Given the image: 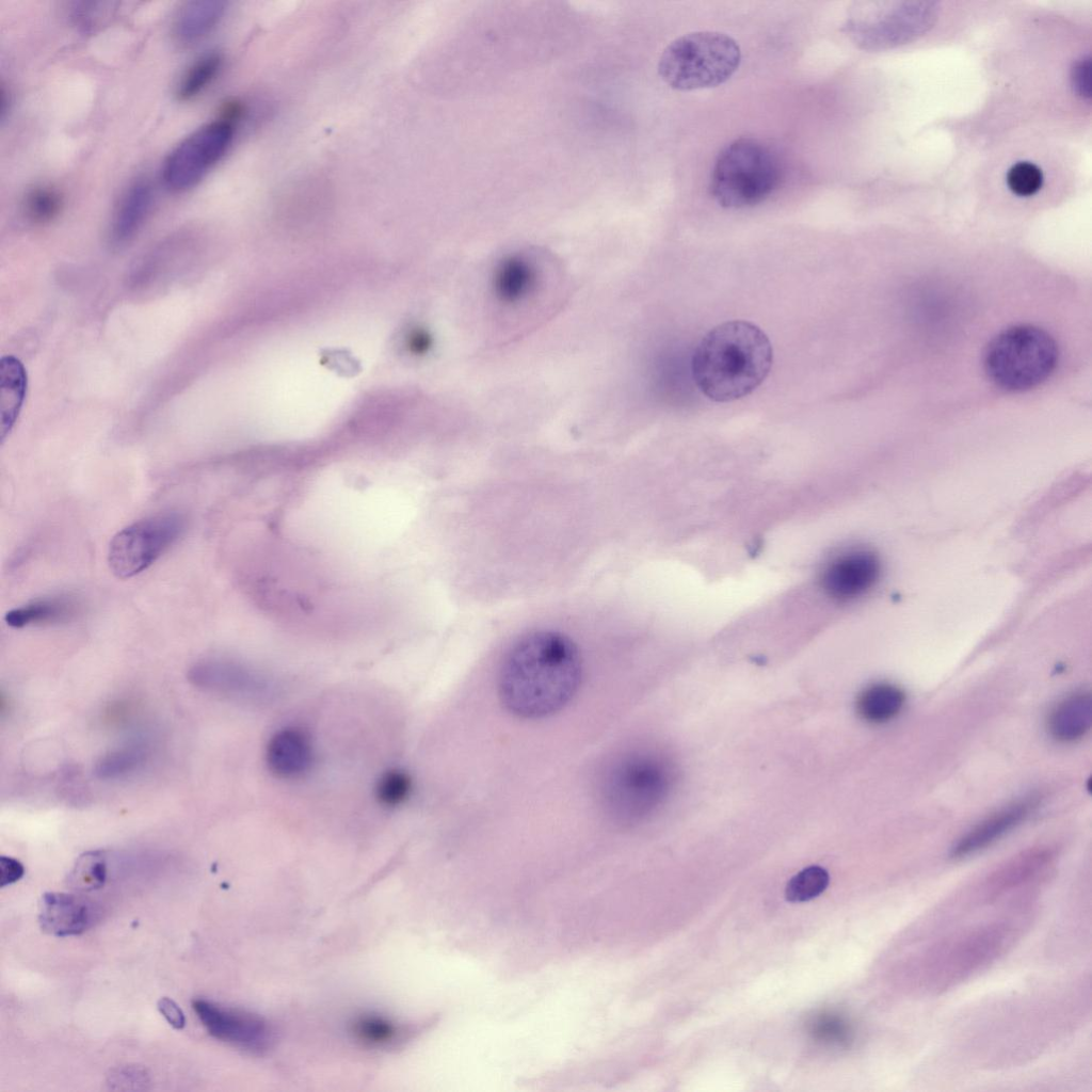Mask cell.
Wrapping results in <instances>:
<instances>
[{
	"label": "cell",
	"instance_id": "obj_1",
	"mask_svg": "<svg viewBox=\"0 0 1092 1092\" xmlns=\"http://www.w3.org/2000/svg\"><path fill=\"white\" fill-rule=\"evenodd\" d=\"M582 660L564 633L536 629L508 651L498 676L499 697L513 714L541 719L561 710L576 694Z\"/></svg>",
	"mask_w": 1092,
	"mask_h": 1092
},
{
	"label": "cell",
	"instance_id": "obj_2",
	"mask_svg": "<svg viewBox=\"0 0 1092 1092\" xmlns=\"http://www.w3.org/2000/svg\"><path fill=\"white\" fill-rule=\"evenodd\" d=\"M773 348L766 333L745 320H730L707 332L694 349L691 374L698 390L716 402L753 392L768 376Z\"/></svg>",
	"mask_w": 1092,
	"mask_h": 1092
},
{
	"label": "cell",
	"instance_id": "obj_3",
	"mask_svg": "<svg viewBox=\"0 0 1092 1092\" xmlns=\"http://www.w3.org/2000/svg\"><path fill=\"white\" fill-rule=\"evenodd\" d=\"M1059 360L1055 338L1033 324H1016L995 335L983 353L986 378L1009 392L1031 390L1046 382Z\"/></svg>",
	"mask_w": 1092,
	"mask_h": 1092
},
{
	"label": "cell",
	"instance_id": "obj_4",
	"mask_svg": "<svg viewBox=\"0 0 1092 1092\" xmlns=\"http://www.w3.org/2000/svg\"><path fill=\"white\" fill-rule=\"evenodd\" d=\"M740 62V47L732 36L696 31L677 37L665 47L658 73L672 89L693 91L726 82Z\"/></svg>",
	"mask_w": 1092,
	"mask_h": 1092
},
{
	"label": "cell",
	"instance_id": "obj_5",
	"mask_svg": "<svg viewBox=\"0 0 1092 1092\" xmlns=\"http://www.w3.org/2000/svg\"><path fill=\"white\" fill-rule=\"evenodd\" d=\"M781 166L774 152L752 138H740L718 155L710 177V193L723 208L755 206L780 183Z\"/></svg>",
	"mask_w": 1092,
	"mask_h": 1092
},
{
	"label": "cell",
	"instance_id": "obj_6",
	"mask_svg": "<svg viewBox=\"0 0 1092 1092\" xmlns=\"http://www.w3.org/2000/svg\"><path fill=\"white\" fill-rule=\"evenodd\" d=\"M668 787L669 773L662 760L649 753L630 752L617 756L606 769L601 800L612 819L632 824L654 810Z\"/></svg>",
	"mask_w": 1092,
	"mask_h": 1092
},
{
	"label": "cell",
	"instance_id": "obj_7",
	"mask_svg": "<svg viewBox=\"0 0 1092 1092\" xmlns=\"http://www.w3.org/2000/svg\"><path fill=\"white\" fill-rule=\"evenodd\" d=\"M241 116L237 108L224 106L216 119L183 139L163 163L165 186L182 192L197 184L227 152Z\"/></svg>",
	"mask_w": 1092,
	"mask_h": 1092
},
{
	"label": "cell",
	"instance_id": "obj_8",
	"mask_svg": "<svg viewBox=\"0 0 1092 1092\" xmlns=\"http://www.w3.org/2000/svg\"><path fill=\"white\" fill-rule=\"evenodd\" d=\"M186 525V517L181 513L171 511L126 526L110 541V569L121 579L142 573L178 541Z\"/></svg>",
	"mask_w": 1092,
	"mask_h": 1092
},
{
	"label": "cell",
	"instance_id": "obj_9",
	"mask_svg": "<svg viewBox=\"0 0 1092 1092\" xmlns=\"http://www.w3.org/2000/svg\"><path fill=\"white\" fill-rule=\"evenodd\" d=\"M192 1008L208 1033L220 1041L256 1054L273 1043L271 1026L258 1015L199 998Z\"/></svg>",
	"mask_w": 1092,
	"mask_h": 1092
},
{
	"label": "cell",
	"instance_id": "obj_10",
	"mask_svg": "<svg viewBox=\"0 0 1092 1092\" xmlns=\"http://www.w3.org/2000/svg\"><path fill=\"white\" fill-rule=\"evenodd\" d=\"M881 572L879 558L862 548L847 550L824 566L820 583L824 592L837 600L863 596L877 583Z\"/></svg>",
	"mask_w": 1092,
	"mask_h": 1092
},
{
	"label": "cell",
	"instance_id": "obj_11",
	"mask_svg": "<svg viewBox=\"0 0 1092 1092\" xmlns=\"http://www.w3.org/2000/svg\"><path fill=\"white\" fill-rule=\"evenodd\" d=\"M1040 804L1041 797L1032 793L989 815L954 844L950 851L951 857L963 858L987 848L1025 822Z\"/></svg>",
	"mask_w": 1092,
	"mask_h": 1092
},
{
	"label": "cell",
	"instance_id": "obj_12",
	"mask_svg": "<svg viewBox=\"0 0 1092 1092\" xmlns=\"http://www.w3.org/2000/svg\"><path fill=\"white\" fill-rule=\"evenodd\" d=\"M99 909L87 898L68 893L48 892L42 896L38 924L45 933L65 937L89 930L99 918Z\"/></svg>",
	"mask_w": 1092,
	"mask_h": 1092
},
{
	"label": "cell",
	"instance_id": "obj_13",
	"mask_svg": "<svg viewBox=\"0 0 1092 1092\" xmlns=\"http://www.w3.org/2000/svg\"><path fill=\"white\" fill-rule=\"evenodd\" d=\"M269 770L279 778L293 780L306 774L314 764V748L308 734L295 726L278 729L266 750Z\"/></svg>",
	"mask_w": 1092,
	"mask_h": 1092
},
{
	"label": "cell",
	"instance_id": "obj_14",
	"mask_svg": "<svg viewBox=\"0 0 1092 1092\" xmlns=\"http://www.w3.org/2000/svg\"><path fill=\"white\" fill-rule=\"evenodd\" d=\"M191 677L195 682L248 696L267 695L271 688L266 676L240 663L223 659L198 662L192 669Z\"/></svg>",
	"mask_w": 1092,
	"mask_h": 1092
},
{
	"label": "cell",
	"instance_id": "obj_15",
	"mask_svg": "<svg viewBox=\"0 0 1092 1092\" xmlns=\"http://www.w3.org/2000/svg\"><path fill=\"white\" fill-rule=\"evenodd\" d=\"M151 203V186L144 178H139L127 187L111 222L110 238L114 244H125L134 237L148 215Z\"/></svg>",
	"mask_w": 1092,
	"mask_h": 1092
},
{
	"label": "cell",
	"instance_id": "obj_16",
	"mask_svg": "<svg viewBox=\"0 0 1092 1092\" xmlns=\"http://www.w3.org/2000/svg\"><path fill=\"white\" fill-rule=\"evenodd\" d=\"M1092 701L1088 691H1076L1062 698L1049 712L1047 729L1060 742H1074L1090 730Z\"/></svg>",
	"mask_w": 1092,
	"mask_h": 1092
},
{
	"label": "cell",
	"instance_id": "obj_17",
	"mask_svg": "<svg viewBox=\"0 0 1092 1092\" xmlns=\"http://www.w3.org/2000/svg\"><path fill=\"white\" fill-rule=\"evenodd\" d=\"M225 2L213 0L189 1L177 11L173 20L175 41L183 46L199 42L221 21Z\"/></svg>",
	"mask_w": 1092,
	"mask_h": 1092
},
{
	"label": "cell",
	"instance_id": "obj_18",
	"mask_svg": "<svg viewBox=\"0 0 1092 1092\" xmlns=\"http://www.w3.org/2000/svg\"><path fill=\"white\" fill-rule=\"evenodd\" d=\"M537 285L536 267L524 256H510L496 268L493 286L497 299L516 305L528 299Z\"/></svg>",
	"mask_w": 1092,
	"mask_h": 1092
},
{
	"label": "cell",
	"instance_id": "obj_19",
	"mask_svg": "<svg viewBox=\"0 0 1092 1092\" xmlns=\"http://www.w3.org/2000/svg\"><path fill=\"white\" fill-rule=\"evenodd\" d=\"M80 610L76 598L67 595L44 597L7 611L4 622L13 628L67 622Z\"/></svg>",
	"mask_w": 1092,
	"mask_h": 1092
},
{
	"label": "cell",
	"instance_id": "obj_20",
	"mask_svg": "<svg viewBox=\"0 0 1092 1092\" xmlns=\"http://www.w3.org/2000/svg\"><path fill=\"white\" fill-rule=\"evenodd\" d=\"M27 391V373L14 356H5L0 368L1 440L12 431Z\"/></svg>",
	"mask_w": 1092,
	"mask_h": 1092
},
{
	"label": "cell",
	"instance_id": "obj_21",
	"mask_svg": "<svg viewBox=\"0 0 1092 1092\" xmlns=\"http://www.w3.org/2000/svg\"><path fill=\"white\" fill-rule=\"evenodd\" d=\"M904 704L905 693L900 687L890 682H874L857 695L855 709L862 720L882 724L896 718Z\"/></svg>",
	"mask_w": 1092,
	"mask_h": 1092
},
{
	"label": "cell",
	"instance_id": "obj_22",
	"mask_svg": "<svg viewBox=\"0 0 1092 1092\" xmlns=\"http://www.w3.org/2000/svg\"><path fill=\"white\" fill-rule=\"evenodd\" d=\"M353 1038L364 1046L385 1048L404 1040L406 1028L379 1014H364L356 1017L350 1027Z\"/></svg>",
	"mask_w": 1092,
	"mask_h": 1092
},
{
	"label": "cell",
	"instance_id": "obj_23",
	"mask_svg": "<svg viewBox=\"0 0 1092 1092\" xmlns=\"http://www.w3.org/2000/svg\"><path fill=\"white\" fill-rule=\"evenodd\" d=\"M222 66V57L211 51L198 57L184 71L176 90L181 101L198 96L216 77Z\"/></svg>",
	"mask_w": 1092,
	"mask_h": 1092
},
{
	"label": "cell",
	"instance_id": "obj_24",
	"mask_svg": "<svg viewBox=\"0 0 1092 1092\" xmlns=\"http://www.w3.org/2000/svg\"><path fill=\"white\" fill-rule=\"evenodd\" d=\"M107 880V858L102 851H89L80 855L66 882L67 885L80 893L92 892L101 888Z\"/></svg>",
	"mask_w": 1092,
	"mask_h": 1092
},
{
	"label": "cell",
	"instance_id": "obj_25",
	"mask_svg": "<svg viewBox=\"0 0 1092 1092\" xmlns=\"http://www.w3.org/2000/svg\"><path fill=\"white\" fill-rule=\"evenodd\" d=\"M828 871L820 866H809L793 876L785 889L790 902H804L818 897L829 885Z\"/></svg>",
	"mask_w": 1092,
	"mask_h": 1092
},
{
	"label": "cell",
	"instance_id": "obj_26",
	"mask_svg": "<svg viewBox=\"0 0 1092 1092\" xmlns=\"http://www.w3.org/2000/svg\"><path fill=\"white\" fill-rule=\"evenodd\" d=\"M63 197L60 192L49 186H38L31 189L25 197V212L32 222L47 223L55 219L61 212Z\"/></svg>",
	"mask_w": 1092,
	"mask_h": 1092
},
{
	"label": "cell",
	"instance_id": "obj_27",
	"mask_svg": "<svg viewBox=\"0 0 1092 1092\" xmlns=\"http://www.w3.org/2000/svg\"><path fill=\"white\" fill-rule=\"evenodd\" d=\"M413 783L403 770L392 769L383 773L375 786V797L380 804L396 807L403 804L411 796Z\"/></svg>",
	"mask_w": 1092,
	"mask_h": 1092
},
{
	"label": "cell",
	"instance_id": "obj_28",
	"mask_svg": "<svg viewBox=\"0 0 1092 1092\" xmlns=\"http://www.w3.org/2000/svg\"><path fill=\"white\" fill-rule=\"evenodd\" d=\"M1007 184L1018 196H1031L1042 188L1043 173L1034 163L1021 161L1008 171Z\"/></svg>",
	"mask_w": 1092,
	"mask_h": 1092
},
{
	"label": "cell",
	"instance_id": "obj_29",
	"mask_svg": "<svg viewBox=\"0 0 1092 1092\" xmlns=\"http://www.w3.org/2000/svg\"><path fill=\"white\" fill-rule=\"evenodd\" d=\"M110 3L75 2L69 10L75 26L84 32L92 31L110 12Z\"/></svg>",
	"mask_w": 1092,
	"mask_h": 1092
},
{
	"label": "cell",
	"instance_id": "obj_30",
	"mask_svg": "<svg viewBox=\"0 0 1092 1092\" xmlns=\"http://www.w3.org/2000/svg\"><path fill=\"white\" fill-rule=\"evenodd\" d=\"M142 759V753L134 749H124L119 752H115L107 756L98 765V773L102 776H112L116 774L126 773V771L132 769Z\"/></svg>",
	"mask_w": 1092,
	"mask_h": 1092
},
{
	"label": "cell",
	"instance_id": "obj_31",
	"mask_svg": "<svg viewBox=\"0 0 1092 1092\" xmlns=\"http://www.w3.org/2000/svg\"><path fill=\"white\" fill-rule=\"evenodd\" d=\"M146 1083L148 1076L145 1070L136 1065L119 1066L108 1076V1085L112 1089L139 1090L144 1089Z\"/></svg>",
	"mask_w": 1092,
	"mask_h": 1092
},
{
	"label": "cell",
	"instance_id": "obj_32",
	"mask_svg": "<svg viewBox=\"0 0 1092 1092\" xmlns=\"http://www.w3.org/2000/svg\"><path fill=\"white\" fill-rule=\"evenodd\" d=\"M25 874L23 865L16 858L4 856L0 857V886L5 887L17 881H19Z\"/></svg>",
	"mask_w": 1092,
	"mask_h": 1092
},
{
	"label": "cell",
	"instance_id": "obj_33",
	"mask_svg": "<svg viewBox=\"0 0 1092 1092\" xmlns=\"http://www.w3.org/2000/svg\"><path fill=\"white\" fill-rule=\"evenodd\" d=\"M157 1008L173 1028L182 1029L184 1027V1014L181 1008L172 998L161 997L157 1002Z\"/></svg>",
	"mask_w": 1092,
	"mask_h": 1092
},
{
	"label": "cell",
	"instance_id": "obj_34",
	"mask_svg": "<svg viewBox=\"0 0 1092 1092\" xmlns=\"http://www.w3.org/2000/svg\"><path fill=\"white\" fill-rule=\"evenodd\" d=\"M1075 83L1078 89V92L1081 95H1089V61H1087L1086 63L1081 62L1078 65L1077 70L1075 73Z\"/></svg>",
	"mask_w": 1092,
	"mask_h": 1092
}]
</instances>
